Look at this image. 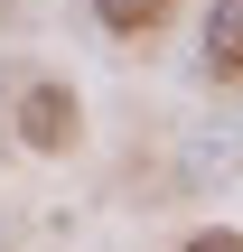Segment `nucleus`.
Segmentation results:
<instances>
[{
    "label": "nucleus",
    "mask_w": 243,
    "mask_h": 252,
    "mask_svg": "<svg viewBox=\"0 0 243 252\" xmlns=\"http://www.w3.org/2000/svg\"><path fill=\"white\" fill-rule=\"evenodd\" d=\"M19 140L37 150V159H66V150H84V103H75V84L66 75H37V84H19Z\"/></svg>",
    "instance_id": "1"
},
{
    "label": "nucleus",
    "mask_w": 243,
    "mask_h": 252,
    "mask_svg": "<svg viewBox=\"0 0 243 252\" xmlns=\"http://www.w3.org/2000/svg\"><path fill=\"white\" fill-rule=\"evenodd\" d=\"M197 65H206V84H243V0H215V9H206Z\"/></svg>",
    "instance_id": "2"
},
{
    "label": "nucleus",
    "mask_w": 243,
    "mask_h": 252,
    "mask_svg": "<svg viewBox=\"0 0 243 252\" xmlns=\"http://www.w3.org/2000/svg\"><path fill=\"white\" fill-rule=\"evenodd\" d=\"M94 19H103L112 37H159V28L178 19V0H94Z\"/></svg>",
    "instance_id": "3"
},
{
    "label": "nucleus",
    "mask_w": 243,
    "mask_h": 252,
    "mask_svg": "<svg viewBox=\"0 0 243 252\" xmlns=\"http://www.w3.org/2000/svg\"><path fill=\"white\" fill-rule=\"evenodd\" d=\"M178 252H243V234H234V224H197Z\"/></svg>",
    "instance_id": "4"
}]
</instances>
